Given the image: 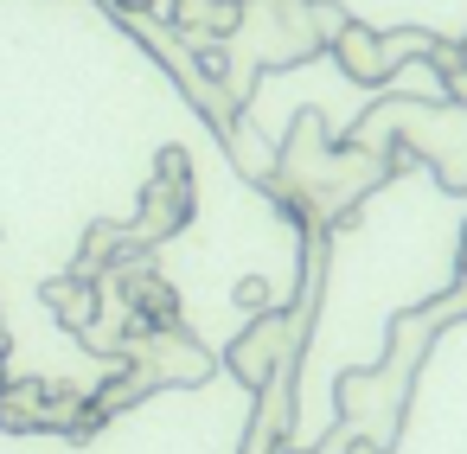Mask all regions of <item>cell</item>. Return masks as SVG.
<instances>
[{
	"instance_id": "ba28073f",
	"label": "cell",
	"mask_w": 467,
	"mask_h": 454,
	"mask_svg": "<svg viewBox=\"0 0 467 454\" xmlns=\"http://www.w3.org/2000/svg\"><path fill=\"white\" fill-rule=\"evenodd\" d=\"M231 301H237V307H244V314L256 320V314H269V307H275V288H269L263 275H244V282L231 288Z\"/></svg>"
},
{
	"instance_id": "8fae6325",
	"label": "cell",
	"mask_w": 467,
	"mask_h": 454,
	"mask_svg": "<svg viewBox=\"0 0 467 454\" xmlns=\"http://www.w3.org/2000/svg\"><path fill=\"white\" fill-rule=\"evenodd\" d=\"M461 275H467V237H461Z\"/></svg>"
},
{
	"instance_id": "6da1fadb",
	"label": "cell",
	"mask_w": 467,
	"mask_h": 454,
	"mask_svg": "<svg viewBox=\"0 0 467 454\" xmlns=\"http://www.w3.org/2000/svg\"><path fill=\"white\" fill-rule=\"evenodd\" d=\"M410 58H429V65H454V52L429 33H371V26H346L333 39V65L352 77V84H384L390 71H403Z\"/></svg>"
},
{
	"instance_id": "7c38bea8",
	"label": "cell",
	"mask_w": 467,
	"mask_h": 454,
	"mask_svg": "<svg viewBox=\"0 0 467 454\" xmlns=\"http://www.w3.org/2000/svg\"><path fill=\"white\" fill-rule=\"evenodd\" d=\"M288 454H320V448H288Z\"/></svg>"
},
{
	"instance_id": "277c9868",
	"label": "cell",
	"mask_w": 467,
	"mask_h": 454,
	"mask_svg": "<svg viewBox=\"0 0 467 454\" xmlns=\"http://www.w3.org/2000/svg\"><path fill=\"white\" fill-rule=\"evenodd\" d=\"M186 218H192V180H167V173H154L148 192H141V212H135L129 237H135L141 250H154V243L180 237Z\"/></svg>"
},
{
	"instance_id": "8992f818",
	"label": "cell",
	"mask_w": 467,
	"mask_h": 454,
	"mask_svg": "<svg viewBox=\"0 0 467 454\" xmlns=\"http://www.w3.org/2000/svg\"><path fill=\"white\" fill-rule=\"evenodd\" d=\"M167 26H173V39L231 46L244 26V0H167Z\"/></svg>"
},
{
	"instance_id": "3957f363",
	"label": "cell",
	"mask_w": 467,
	"mask_h": 454,
	"mask_svg": "<svg viewBox=\"0 0 467 454\" xmlns=\"http://www.w3.org/2000/svg\"><path fill=\"white\" fill-rule=\"evenodd\" d=\"M129 358H141V365L154 371V384H180V390H192V384H205V377L218 371V352L199 346L186 326H161V333H148Z\"/></svg>"
},
{
	"instance_id": "52a82bcc",
	"label": "cell",
	"mask_w": 467,
	"mask_h": 454,
	"mask_svg": "<svg viewBox=\"0 0 467 454\" xmlns=\"http://www.w3.org/2000/svg\"><path fill=\"white\" fill-rule=\"evenodd\" d=\"M46 377H7L0 384V428L7 435H39L46 428Z\"/></svg>"
},
{
	"instance_id": "9c48e42d",
	"label": "cell",
	"mask_w": 467,
	"mask_h": 454,
	"mask_svg": "<svg viewBox=\"0 0 467 454\" xmlns=\"http://www.w3.org/2000/svg\"><path fill=\"white\" fill-rule=\"evenodd\" d=\"M103 7H109V14H122V20H141L154 0H103Z\"/></svg>"
},
{
	"instance_id": "30bf717a",
	"label": "cell",
	"mask_w": 467,
	"mask_h": 454,
	"mask_svg": "<svg viewBox=\"0 0 467 454\" xmlns=\"http://www.w3.org/2000/svg\"><path fill=\"white\" fill-rule=\"evenodd\" d=\"M7 346H14V339H7V326H0V358H7Z\"/></svg>"
},
{
	"instance_id": "7a4b0ae2",
	"label": "cell",
	"mask_w": 467,
	"mask_h": 454,
	"mask_svg": "<svg viewBox=\"0 0 467 454\" xmlns=\"http://www.w3.org/2000/svg\"><path fill=\"white\" fill-rule=\"evenodd\" d=\"M295 333H301V314H256L231 346H224V371L244 384V390H269L282 371H288V352H295Z\"/></svg>"
},
{
	"instance_id": "5b68a950",
	"label": "cell",
	"mask_w": 467,
	"mask_h": 454,
	"mask_svg": "<svg viewBox=\"0 0 467 454\" xmlns=\"http://www.w3.org/2000/svg\"><path fill=\"white\" fill-rule=\"evenodd\" d=\"M39 301L52 307V320H58L65 333H90V326L109 314V294H103V282H97V275H84V269H71V275H52V282L39 288Z\"/></svg>"
}]
</instances>
